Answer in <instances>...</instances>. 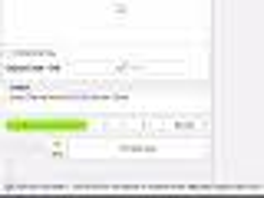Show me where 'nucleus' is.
<instances>
[{"label": "nucleus", "instance_id": "nucleus-1", "mask_svg": "<svg viewBox=\"0 0 264 198\" xmlns=\"http://www.w3.org/2000/svg\"><path fill=\"white\" fill-rule=\"evenodd\" d=\"M7 129H27V132H83L86 129V122L83 119H40V122H33V119H27V122H17V119H10L7 122Z\"/></svg>", "mask_w": 264, "mask_h": 198}]
</instances>
